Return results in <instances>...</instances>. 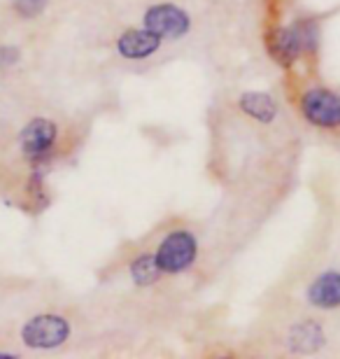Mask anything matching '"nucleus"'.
Instances as JSON below:
<instances>
[{"label": "nucleus", "instance_id": "nucleus-1", "mask_svg": "<svg viewBox=\"0 0 340 359\" xmlns=\"http://www.w3.org/2000/svg\"><path fill=\"white\" fill-rule=\"evenodd\" d=\"M156 264L163 276H179L189 271L198 259V241L191 231H170L156 250Z\"/></svg>", "mask_w": 340, "mask_h": 359}, {"label": "nucleus", "instance_id": "nucleus-2", "mask_svg": "<svg viewBox=\"0 0 340 359\" xmlns=\"http://www.w3.org/2000/svg\"><path fill=\"white\" fill-rule=\"evenodd\" d=\"M21 339L33 350H54L70 339V322L63 315H35L21 329Z\"/></svg>", "mask_w": 340, "mask_h": 359}, {"label": "nucleus", "instance_id": "nucleus-3", "mask_svg": "<svg viewBox=\"0 0 340 359\" xmlns=\"http://www.w3.org/2000/svg\"><path fill=\"white\" fill-rule=\"evenodd\" d=\"M142 26L158 38L179 40L191 31V17L175 3H156L144 10Z\"/></svg>", "mask_w": 340, "mask_h": 359}, {"label": "nucleus", "instance_id": "nucleus-4", "mask_svg": "<svg viewBox=\"0 0 340 359\" xmlns=\"http://www.w3.org/2000/svg\"><path fill=\"white\" fill-rule=\"evenodd\" d=\"M301 114L317 128H340V93L315 87L301 96Z\"/></svg>", "mask_w": 340, "mask_h": 359}, {"label": "nucleus", "instance_id": "nucleus-5", "mask_svg": "<svg viewBox=\"0 0 340 359\" xmlns=\"http://www.w3.org/2000/svg\"><path fill=\"white\" fill-rule=\"evenodd\" d=\"M56 138H59V128L52 119L38 117L33 121H28L26 128L21 131V149H24V156L28 161H42L45 156L56 145Z\"/></svg>", "mask_w": 340, "mask_h": 359}, {"label": "nucleus", "instance_id": "nucleus-6", "mask_svg": "<svg viewBox=\"0 0 340 359\" xmlns=\"http://www.w3.org/2000/svg\"><path fill=\"white\" fill-rule=\"evenodd\" d=\"M266 52L271 59L282 68H292L294 63H299L303 52V42L299 35V28L294 26H278L266 35Z\"/></svg>", "mask_w": 340, "mask_h": 359}, {"label": "nucleus", "instance_id": "nucleus-7", "mask_svg": "<svg viewBox=\"0 0 340 359\" xmlns=\"http://www.w3.org/2000/svg\"><path fill=\"white\" fill-rule=\"evenodd\" d=\"M163 45V38L151 33L149 28H128L117 38V52L121 59L128 61H144L151 54H156Z\"/></svg>", "mask_w": 340, "mask_h": 359}, {"label": "nucleus", "instance_id": "nucleus-8", "mask_svg": "<svg viewBox=\"0 0 340 359\" xmlns=\"http://www.w3.org/2000/svg\"><path fill=\"white\" fill-rule=\"evenodd\" d=\"M306 299L310 306L320 311H336L340 308V271H324L308 285Z\"/></svg>", "mask_w": 340, "mask_h": 359}, {"label": "nucleus", "instance_id": "nucleus-9", "mask_svg": "<svg viewBox=\"0 0 340 359\" xmlns=\"http://www.w3.org/2000/svg\"><path fill=\"white\" fill-rule=\"evenodd\" d=\"M238 107L250 119L259 121V124H273L280 114L278 100H275L268 91H245L238 98Z\"/></svg>", "mask_w": 340, "mask_h": 359}, {"label": "nucleus", "instance_id": "nucleus-10", "mask_svg": "<svg viewBox=\"0 0 340 359\" xmlns=\"http://www.w3.org/2000/svg\"><path fill=\"white\" fill-rule=\"evenodd\" d=\"M287 343L294 355H313L324 346V329L313 320L299 322L289 329Z\"/></svg>", "mask_w": 340, "mask_h": 359}, {"label": "nucleus", "instance_id": "nucleus-11", "mask_svg": "<svg viewBox=\"0 0 340 359\" xmlns=\"http://www.w3.org/2000/svg\"><path fill=\"white\" fill-rule=\"evenodd\" d=\"M128 276L137 287H151L161 280L163 271L158 269L154 255H137L135 259L128 264Z\"/></svg>", "mask_w": 340, "mask_h": 359}, {"label": "nucleus", "instance_id": "nucleus-12", "mask_svg": "<svg viewBox=\"0 0 340 359\" xmlns=\"http://www.w3.org/2000/svg\"><path fill=\"white\" fill-rule=\"evenodd\" d=\"M296 28H299V35L303 42V52L313 54L317 45H320V28H317L315 21H299Z\"/></svg>", "mask_w": 340, "mask_h": 359}, {"label": "nucleus", "instance_id": "nucleus-13", "mask_svg": "<svg viewBox=\"0 0 340 359\" xmlns=\"http://www.w3.org/2000/svg\"><path fill=\"white\" fill-rule=\"evenodd\" d=\"M49 0H14V10H17L19 17L24 19H35L45 12Z\"/></svg>", "mask_w": 340, "mask_h": 359}, {"label": "nucleus", "instance_id": "nucleus-14", "mask_svg": "<svg viewBox=\"0 0 340 359\" xmlns=\"http://www.w3.org/2000/svg\"><path fill=\"white\" fill-rule=\"evenodd\" d=\"M14 355H5V353H0V359H12Z\"/></svg>", "mask_w": 340, "mask_h": 359}]
</instances>
